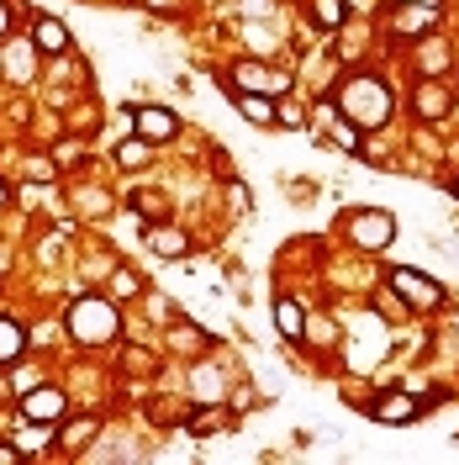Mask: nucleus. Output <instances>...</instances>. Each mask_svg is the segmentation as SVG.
<instances>
[{"mask_svg": "<svg viewBox=\"0 0 459 465\" xmlns=\"http://www.w3.org/2000/svg\"><path fill=\"white\" fill-rule=\"evenodd\" d=\"M338 112L365 133V127H386L391 116V90L380 85L375 74H348L344 90H338Z\"/></svg>", "mask_w": 459, "mask_h": 465, "instance_id": "1", "label": "nucleus"}, {"mask_svg": "<svg viewBox=\"0 0 459 465\" xmlns=\"http://www.w3.org/2000/svg\"><path fill=\"white\" fill-rule=\"evenodd\" d=\"M69 333H74L80 344H112L116 339V307L101 302V296H80V302L69 307Z\"/></svg>", "mask_w": 459, "mask_h": 465, "instance_id": "2", "label": "nucleus"}, {"mask_svg": "<svg viewBox=\"0 0 459 465\" xmlns=\"http://www.w3.org/2000/svg\"><path fill=\"white\" fill-rule=\"evenodd\" d=\"M386 286L396 291L406 307H417V312H433V307H444V286H438L433 275H423V270H412V264L391 270V275H386Z\"/></svg>", "mask_w": 459, "mask_h": 465, "instance_id": "3", "label": "nucleus"}, {"mask_svg": "<svg viewBox=\"0 0 459 465\" xmlns=\"http://www.w3.org/2000/svg\"><path fill=\"white\" fill-rule=\"evenodd\" d=\"M348 238L359 243V249H391V238H396V217L391 212H359L354 223H348Z\"/></svg>", "mask_w": 459, "mask_h": 465, "instance_id": "4", "label": "nucleus"}, {"mask_svg": "<svg viewBox=\"0 0 459 465\" xmlns=\"http://www.w3.org/2000/svg\"><path fill=\"white\" fill-rule=\"evenodd\" d=\"M22 412H27V423H63V412H69V397L58 391V386H32L27 397H22Z\"/></svg>", "mask_w": 459, "mask_h": 465, "instance_id": "5", "label": "nucleus"}, {"mask_svg": "<svg viewBox=\"0 0 459 465\" xmlns=\"http://www.w3.org/2000/svg\"><path fill=\"white\" fill-rule=\"evenodd\" d=\"M365 412H370L375 423H386V429H406V423H417L428 407H417V397H406V391H386V397L375 407H365Z\"/></svg>", "mask_w": 459, "mask_h": 465, "instance_id": "6", "label": "nucleus"}, {"mask_svg": "<svg viewBox=\"0 0 459 465\" xmlns=\"http://www.w3.org/2000/svg\"><path fill=\"white\" fill-rule=\"evenodd\" d=\"M132 127L143 133L148 143H170L174 133H180V116L164 112V106H138V112H132Z\"/></svg>", "mask_w": 459, "mask_h": 465, "instance_id": "7", "label": "nucleus"}, {"mask_svg": "<svg viewBox=\"0 0 459 465\" xmlns=\"http://www.w3.org/2000/svg\"><path fill=\"white\" fill-rule=\"evenodd\" d=\"M238 116L254 122V127H275V122H280V106H275L264 90H243V95H238Z\"/></svg>", "mask_w": 459, "mask_h": 465, "instance_id": "8", "label": "nucleus"}, {"mask_svg": "<svg viewBox=\"0 0 459 465\" xmlns=\"http://www.w3.org/2000/svg\"><path fill=\"white\" fill-rule=\"evenodd\" d=\"M433 22H438V5H402V11L391 16V27L402 32V37H423Z\"/></svg>", "mask_w": 459, "mask_h": 465, "instance_id": "9", "label": "nucleus"}, {"mask_svg": "<svg viewBox=\"0 0 459 465\" xmlns=\"http://www.w3.org/2000/svg\"><path fill=\"white\" fill-rule=\"evenodd\" d=\"M32 43H37V54H63V48H69V32H63V22H58V16H37Z\"/></svg>", "mask_w": 459, "mask_h": 465, "instance_id": "10", "label": "nucleus"}, {"mask_svg": "<svg viewBox=\"0 0 459 465\" xmlns=\"http://www.w3.org/2000/svg\"><path fill=\"white\" fill-rule=\"evenodd\" d=\"M148 243H153V254H164V260H185V249H190V243H185V232L164 228V223L148 232Z\"/></svg>", "mask_w": 459, "mask_h": 465, "instance_id": "11", "label": "nucleus"}, {"mask_svg": "<svg viewBox=\"0 0 459 465\" xmlns=\"http://www.w3.org/2000/svg\"><path fill=\"white\" fill-rule=\"evenodd\" d=\"M95 434H101V418L90 412V418H80V423H63V434H58V450H85Z\"/></svg>", "mask_w": 459, "mask_h": 465, "instance_id": "12", "label": "nucleus"}, {"mask_svg": "<svg viewBox=\"0 0 459 465\" xmlns=\"http://www.w3.org/2000/svg\"><path fill=\"white\" fill-rule=\"evenodd\" d=\"M417 116H423V122L449 116V90H444V85H423V90H417Z\"/></svg>", "mask_w": 459, "mask_h": 465, "instance_id": "13", "label": "nucleus"}, {"mask_svg": "<svg viewBox=\"0 0 459 465\" xmlns=\"http://www.w3.org/2000/svg\"><path fill=\"white\" fill-rule=\"evenodd\" d=\"M275 328H280L286 339H301V333H307V312H301L296 302H286V296H280V302H275Z\"/></svg>", "mask_w": 459, "mask_h": 465, "instance_id": "14", "label": "nucleus"}, {"mask_svg": "<svg viewBox=\"0 0 459 465\" xmlns=\"http://www.w3.org/2000/svg\"><path fill=\"white\" fill-rule=\"evenodd\" d=\"M322 116H327V138H338V143H344L348 153H359V127H354V122H348L344 112L333 116V106H322Z\"/></svg>", "mask_w": 459, "mask_h": 465, "instance_id": "15", "label": "nucleus"}, {"mask_svg": "<svg viewBox=\"0 0 459 465\" xmlns=\"http://www.w3.org/2000/svg\"><path fill=\"white\" fill-rule=\"evenodd\" d=\"M238 85L243 90H286V74H264V64H243Z\"/></svg>", "mask_w": 459, "mask_h": 465, "instance_id": "16", "label": "nucleus"}, {"mask_svg": "<svg viewBox=\"0 0 459 465\" xmlns=\"http://www.w3.org/2000/svg\"><path fill=\"white\" fill-rule=\"evenodd\" d=\"M22 344H27V333H22V322L0 318V365H11V360L22 354Z\"/></svg>", "mask_w": 459, "mask_h": 465, "instance_id": "17", "label": "nucleus"}, {"mask_svg": "<svg viewBox=\"0 0 459 465\" xmlns=\"http://www.w3.org/2000/svg\"><path fill=\"white\" fill-rule=\"evenodd\" d=\"M32 54H37V43H16V48L5 54V74H11V80H32Z\"/></svg>", "mask_w": 459, "mask_h": 465, "instance_id": "18", "label": "nucleus"}, {"mask_svg": "<svg viewBox=\"0 0 459 465\" xmlns=\"http://www.w3.org/2000/svg\"><path fill=\"white\" fill-rule=\"evenodd\" d=\"M344 11H348V0H312L317 27H327V32H338V27H344Z\"/></svg>", "mask_w": 459, "mask_h": 465, "instance_id": "19", "label": "nucleus"}, {"mask_svg": "<svg viewBox=\"0 0 459 465\" xmlns=\"http://www.w3.org/2000/svg\"><path fill=\"white\" fill-rule=\"evenodd\" d=\"M116 164H122V170H143V164H148V138L116 143Z\"/></svg>", "mask_w": 459, "mask_h": 465, "instance_id": "20", "label": "nucleus"}, {"mask_svg": "<svg viewBox=\"0 0 459 465\" xmlns=\"http://www.w3.org/2000/svg\"><path fill=\"white\" fill-rule=\"evenodd\" d=\"M132 206H138V217H153V223L170 212V202H164L159 191H138V196H132Z\"/></svg>", "mask_w": 459, "mask_h": 465, "instance_id": "21", "label": "nucleus"}, {"mask_svg": "<svg viewBox=\"0 0 459 465\" xmlns=\"http://www.w3.org/2000/svg\"><path fill=\"white\" fill-rule=\"evenodd\" d=\"M127 371H132V376H148V371H153V354H148V349H127Z\"/></svg>", "mask_w": 459, "mask_h": 465, "instance_id": "22", "label": "nucleus"}, {"mask_svg": "<svg viewBox=\"0 0 459 465\" xmlns=\"http://www.w3.org/2000/svg\"><path fill=\"white\" fill-rule=\"evenodd\" d=\"M112 286L122 291V296H138V291H143V281H138L132 270H116V275H112Z\"/></svg>", "mask_w": 459, "mask_h": 465, "instance_id": "23", "label": "nucleus"}, {"mask_svg": "<svg viewBox=\"0 0 459 465\" xmlns=\"http://www.w3.org/2000/svg\"><path fill=\"white\" fill-rule=\"evenodd\" d=\"M27 174H32V180H54V174H58V164H54V159H32V164H27Z\"/></svg>", "mask_w": 459, "mask_h": 465, "instance_id": "24", "label": "nucleus"}, {"mask_svg": "<svg viewBox=\"0 0 459 465\" xmlns=\"http://www.w3.org/2000/svg\"><path fill=\"white\" fill-rule=\"evenodd\" d=\"M196 391H211V397H217V391H222V381L211 376V371H196Z\"/></svg>", "mask_w": 459, "mask_h": 465, "instance_id": "25", "label": "nucleus"}, {"mask_svg": "<svg viewBox=\"0 0 459 465\" xmlns=\"http://www.w3.org/2000/svg\"><path fill=\"white\" fill-rule=\"evenodd\" d=\"M22 460V444H5V439H0V465H16Z\"/></svg>", "mask_w": 459, "mask_h": 465, "instance_id": "26", "label": "nucleus"}, {"mask_svg": "<svg viewBox=\"0 0 459 465\" xmlns=\"http://www.w3.org/2000/svg\"><path fill=\"white\" fill-rule=\"evenodd\" d=\"M143 5H153V11H174L180 0H143Z\"/></svg>", "mask_w": 459, "mask_h": 465, "instance_id": "27", "label": "nucleus"}, {"mask_svg": "<svg viewBox=\"0 0 459 465\" xmlns=\"http://www.w3.org/2000/svg\"><path fill=\"white\" fill-rule=\"evenodd\" d=\"M5 27H11V11H5V0H0V37H5Z\"/></svg>", "mask_w": 459, "mask_h": 465, "instance_id": "28", "label": "nucleus"}, {"mask_svg": "<svg viewBox=\"0 0 459 465\" xmlns=\"http://www.w3.org/2000/svg\"><path fill=\"white\" fill-rule=\"evenodd\" d=\"M11 202V185H5V180H0V206Z\"/></svg>", "mask_w": 459, "mask_h": 465, "instance_id": "29", "label": "nucleus"}, {"mask_svg": "<svg viewBox=\"0 0 459 465\" xmlns=\"http://www.w3.org/2000/svg\"><path fill=\"white\" fill-rule=\"evenodd\" d=\"M396 5H438V0H396Z\"/></svg>", "mask_w": 459, "mask_h": 465, "instance_id": "30", "label": "nucleus"}, {"mask_svg": "<svg viewBox=\"0 0 459 465\" xmlns=\"http://www.w3.org/2000/svg\"><path fill=\"white\" fill-rule=\"evenodd\" d=\"M5 264H11V260H5V249H0V270H5Z\"/></svg>", "mask_w": 459, "mask_h": 465, "instance_id": "31", "label": "nucleus"}, {"mask_svg": "<svg viewBox=\"0 0 459 465\" xmlns=\"http://www.w3.org/2000/svg\"><path fill=\"white\" fill-rule=\"evenodd\" d=\"M0 397H5V381H0Z\"/></svg>", "mask_w": 459, "mask_h": 465, "instance_id": "32", "label": "nucleus"}]
</instances>
